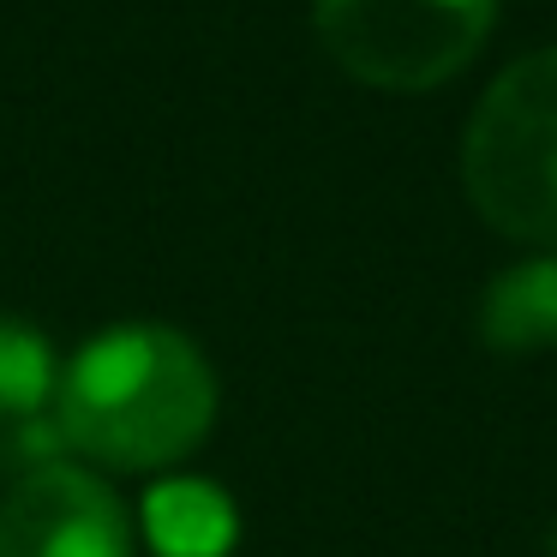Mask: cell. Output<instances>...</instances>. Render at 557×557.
<instances>
[{
	"label": "cell",
	"mask_w": 557,
	"mask_h": 557,
	"mask_svg": "<svg viewBox=\"0 0 557 557\" xmlns=\"http://www.w3.org/2000/svg\"><path fill=\"white\" fill-rule=\"evenodd\" d=\"M0 557H133V521L90 468L49 461L0 497Z\"/></svg>",
	"instance_id": "4"
},
{
	"label": "cell",
	"mask_w": 557,
	"mask_h": 557,
	"mask_svg": "<svg viewBox=\"0 0 557 557\" xmlns=\"http://www.w3.org/2000/svg\"><path fill=\"white\" fill-rule=\"evenodd\" d=\"M240 516L210 480H162L145 497V540L157 557H228Z\"/></svg>",
	"instance_id": "5"
},
{
	"label": "cell",
	"mask_w": 557,
	"mask_h": 557,
	"mask_svg": "<svg viewBox=\"0 0 557 557\" xmlns=\"http://www.w3.org/2000/svg\"><path fill=\"white\" fill-rule=\"evenodd\" d=\"M545 557H557V528H552V545H545Z\"/></svg>",
	"instance_id": "8"
},
{
	"label": "cell",
	"mask_w": 557,
	"mask_h": 557,
	"mask_svg": "<svg viewBox=\"0 0 557 557\" xmlns=\"http://www.w3.org/2000/svg\"><path fill=\"white\" fill-rule=\"evenodd\" d=\"M497 0H312L324 54L366 90H437L485 49Z\"/></svg>",
	"instance_id": "3"
},
{
	"label": "cell",
	"mask_w": 557,
	"mask_h": 557,
	"mask_svg": "<svg viewBox=\"0 0 557 557\" xmlns=\"http://www.w3.org/2000/svg\"><path fill=\"white\" fill-rule=\"evenodd\" d=\"M73 456L121 473H162L205 444L216 420V377L198 342L169 324H126L85 342L54 389Z\"/></svg>",
	"instance_id": "1"
},
{
	"label": "cell",
	"mask_w": 557,
	"mask_h": 557,
	"mask_svg": "<svg viewBox=\"0 0 557 557\" xmlns=\"http://www.w3.org/2000/svg\"><path fill=\"white\" fill-rule=\"evenodd\" d=\"M480 336L497 354H533L557 348V252L516 264L485 288L480 300Z\"/></svg>",
	"instance_id": "6"
},
{
	"label": "cell",
	"mask_w": 557,
	"mask_h": 557,
	"mask_svg": "<svg viewBox=\"0 0 557 557\" xmlns=\"http://www.w3.org/2000/svg\"><path fill=\"white\" fill-rule=\"evenodd\" d=\"M54 389H61V366H54L49 336L18 318H0V425L49 413Z\"/></svg>",
	"instance_id": "7"
},
{
	"label": "cell",
	"mask_w": 557,
	"mask_h": 557,
	"mask_svg": "<svg viewBox=\"0 0 557 557\" xmlns=\"http://www.w3.org/2000/svg\"><path fill=\"white\" fill-rule=\"evenodd\" d=\"M461 186L504 240L557 252V49L492 78L461 138Z\"/></svg>",
	"instance_id": "2"
}]
</instances>
